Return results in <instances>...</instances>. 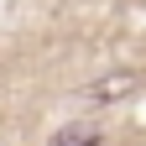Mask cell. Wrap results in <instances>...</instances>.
<instances>
[{
	"instance_id": "6da1fadb",
	"label": "cell",
	"mask_w": 146,
	"mask_h": 146,
	"mask_svg": "<svg viewBox=\"0 0 146 146\" xmlns=\"http://www.w3.org/2000/svg\"><path fill=\"white\" fill-rule=\"evenodd\" d=\"M99 141H104L99 125H84V120L78 125H63V131L52 136V146H99Z\"/></svg>"
},
{
	"instance_id": "7a4b0ae2",
	"label": "cell",
	"mask_w": 146,
	"mask_h": 146,
	"mask_svg": "<svg viewBox=\"0 0 146 146\" xmlns=\"http://www.w3.org/2000/svg\"><path fill=\"white\" fill-rule=\"evenodd\" d=\"M131 84H136L131 73H115V78H99V84H89V89H84V99H115V94H125Z\"/></svg>"
}]
</instances>
